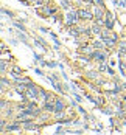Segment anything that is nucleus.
I'll list each match as a JSON object with an SVG mask.
<instances>
[{
  "label": "nucleus",
  "instance_id": "1",
  "mask_svg": "<svg viewBox=\"0 0 126 135\" xmlns=\"http://www.w3.org/2000/svg\"><path fill=\"white\" fill-rule=\"evenodd\" d=\"M45 103H44V110L45 112H55V103H56V96L52 93H48V96L44 99Z\"/></svg>",
  "mask_w": 126,
  "mask_h": 135
},
{
  "label": "nucleus",
  "instance_id": "2",
  "mask_svg": "<svg viewBox=\"0 0 126 135\" xmlns=\"http://www.w3.org/2000/svg\"><path fill=\"white\" fill-rule=\"evenodd\" d=\"M80 20V16H78V9L76 11H73V9H69V13L66 16V23L69 25V27H73V25H76V22Z\"/></svg>",
  "mask_w": 126,
  "mask_h": 135
},
{
  "label": "nucleus",
  "instance_id": "3",
  "mask_svg": "<svg viewBox=\"0 0 126 135\" xmlns=\"http://www.w3.org/2000/svg\"><path fill=\"white\" fill-rule=\"evenodd\" d=\"M90 57L98 61V62H108V53H104L101 50H94V53H92Z\"/></svg>",
  "mask_w": 126,
  "mask_h": 135
},
{
  "label": "nucleus",
  "instance_id": "4",
  "mask_svg": "<svg viewBox=\"0 0 126 135\" xmlns=\"http://www.w3.org/2000/svg\"><path fill=\"white\" fill-rule=\"evenodd\" d=\"M33 118H34V117L30 115V113H27V112H20V113L16 117V120L20 121V123H27V121H30V120H33Z\"/></svg>",
  "mask_w": 126,
  "mask_h": 135
},
{
  "label": "nucleus",
  "instance_id": "5",
  "mask_svg": "<svg viewBox=\"0 0 126 135\" xmlns=\"http://www.w3.org/2000/svg\"><path fill=\"white\" fill-rule=\"evenodd\" d=\"M66 110V103L62 101V98L56 96V103H55V113L56 112H64Z\"/></svg>",
  "mask_w": 126,
  "mask_h": 135
},
{
  "label": "nucleus",
  "instance_id": "6",
  "mask_svg": "<svg viewBox=\"0 0 126 135\" xmlns=\"http://www.w3.org/2000/svg\"><path fill=\"white\" fill-rule=\"evenodd\" d=\"M78 16H80V19H94L95 16L94 13H90V11H87V9H78Z\"/></svg>",
  "mask_w": 126,
  "mask_h": 135
},
{
  "label": "nucleus",
  "instance_id": "7",
  "mask_svg": "<svg viewBox=\"0 0 126 135\" xmlns=\"http://www.w3.org/2000/svg\"><path fill=\"white\" fill-rule=\"evenodd\" d=\"M94 16H95V19H101V17H104V14H106V11H103V6H94Z\"/></svg>",
  "mask_w": 126,
  "mask_h": 135
},
{
  "label": "nucleus",
  "instance_id": "8",
  "mask_svg": "<svg viewBox=\"0 0 126 135\" xmlns=\"http://www.w3.org/2000/svg\"><path fill=\"white\" fill-rule=\"evenodd\" d=\"M14 131H20V121H17V120L6 127V132H14Z\"/></svg>",
  "mask_w": 126,
  "mask_h": 135
},
{
  "label": "nucleus",
  "instance_id": "9",
  "mask_svg": "<svg viewBox=\"0 0 126 135\" xmlns=\"http://www.w3.org/2000/svg\"><path fill=\"white\" fill-rule=\"evenodd\" d=\"M24 127H25L27 131H38V129H39V126L34 124V123H31V120L27 121V123H24Z\"/></svg>",
  "mask_w": 126,
  "mask_h": 135
},
{
  "label": "nucleus",
  "instance_id": "10",
  "mask_svg": "<svg viewBox=\"0 0 126 135\" xmlns=\"http://www.w3.org/2000/svg\"><path fill=\"white\" fill-rule=\"evenodd\" d=\"M34 42H36V44H38V45L41 47L42 50H47V44H45V42L42 41V39H39V37H36V39H34Z\"/></svg>",
  "mask_w": 126,
  "mask_h": 135
},
{
  "label": "nucleus",
  "instance_id": "11",
  "mask_svg": "<svg viewBox=\"0 0 126 135\" xmlns=\"http://www.w3.org/2000/svg\"><path fill=\"white\" fill-rule=\"evenodd\" d=\"M103 47H104V42H94V48L95 50H103Z\"/></svg>",
  "mask_w": 126,
  "mask_h": 135
},
{
  "label": "nucleus",
  "instance_id": "12",
  "mask_svg": "<svg viewBox=\"0 0 126 135\" xmlns=\"http://www.w3.org/2000/svg\"><path fill=\"white\" fill-rule=\"evenodd\" d=\"M2 84H3V85H2V89H5L6 85H10V81H8L5 76H2Z\"/></svg>",
  "mask_w": 126,
  "mask_h": 135
},
{
  "label": "nucleus",
  "instance_id": "13",
  "mask_svg": "<svg viewBox=\"0 0 126 135\" xmlns=\"http://www.w3.org/2000/svg\"><path fill=\"white\" fill-rule=\"evenodd\" d=\"M5 73H6V61H2V75L5 76Z\"/></svg>",
  "mask_w": 126,
  "mask_h": 135
},
{
  "label": "nucleus",
  "instance_id": "14",
  "mask_svg": "<svg viewBox=\"0 0 126 135\" xmlns=\"http://www.w3.org/2000/svg\"><path fill=\"white\" fill-rule=\"evenodd\" d=\"M89 78H92V79H97V78H98L97 71H89Z\"/></svg>",
  "mask_w": 126,
  "mask_h": 135
},
{
  "label": "nucleus",
  "instance_id": "15",
  "mask_svg": "<svg viewBox=\"0 0 126 135\" xmlns=\"http://www.w3.org/2000/svg\"><path fill=\"white\" fill-rule=\"evenodd\" d=\"M13 71L14 73H17V75H22V73H24L22 68H19V67H13Z\"/></svg>",
  "mask_w": 126,
  "mask_h": 135
},
{
  "label": "nucleus",
  "instance_id": "16",
  "mask_svg": "<svg viewBox=\"0 0 126 135\" xmlns=\"http://www.w3.org/2000/svg\"><path fill=\"white\" fill-rule=\"evenodd\" d=\"M2 110H6V99H2Z\"/></svg>",
  "mask_w": 126,
  "mask_h": 135
},
{
  "label": "nucleus",
  "instance_id": "17",
  "mask_svg": "<svg viewBox=\"0 0 126 135\" xmlns=\"http://www.w3.org/2000/svg\"><path fill=\"white\" fill-rule=\"evenodd\" d=\"M94 3H95V5H98V6H104V2H103V0H95Z\"/></svg>",
  "mask_w": 126,
  "mask_h": 135
},
{
  "label": "nucleus",
  "instance_id": "18",
  "mask_svg": "<svg viewBox=\"0 0 126 135\" xmlns=\"http://www.w3.org/2000/svg\"><path fill=\"white\" fill-rule=\"evenodd\" d=\"M14 25H16V27H17V28H20L22 31H25V27H24V25H22L20 22H17V23H14Z\"/></svg>",
  "mask_w": 126,
  "mask_h": 135
},
{
  "label": "nucleus",
  "instance_id": "19",
  "mask_svg": "<svg viewBox=\"0 0 126 135\" xmlns=\"http://www.w3.org/2000/svg\"><path fill=\"white\" fill-rule=\"evenodd\" d=\"M73 96H75V99H76L78 103H80V101L83 99V98H81V96H80V95H78V93H73Z\"/></svg>",
  "mask_w": 126,
  "mask_h": 135
},
{
  "label": "nucleus",
  "instance_id": "20",
  "mask_svg": "<svg viewBox=\"0 0 126 135\" xmlns=\"http://www.w3.org/2000/svg\"><path fill=\"white\" fill-rule=\"evenodd\" d=\"M103 113H106V115H112V110H111V109H104V110H103Z\"/></svg>",
  "mask_w": 126,
  "mask_h": 135
},
{
  "label": "nucleus",
  "instance_id": "21",
  "mask_svg": "<svg viewBox=\"0 0 126 135\" xmlns=\"http://www.w3.org/2000/svg\"><path fill=\"white\" fill-rule=\"evenodd\" d=\"M106 71H108V73H109L111 76H114V75H115V73H114V70H112L111 67H108V70H106Z\"/></svg>",
  "mask_w": 126,
  "mask_h": 135
},
{
  "label": "nucleus",
  "instance_id": "22",
  "mask_svg": "<svg viewBox=\"0 0 126 135\" xmlns=\"http://www.w3.org/2000/svg\"><path fill=\"white\" fill-rule=\"evenodd\" d=\"M34 73H38L39 76H42V75H44V73L41 71V68H34Z\"/></svg>",
  "mask_w": 126,
  "mask_h": 135
},
{
  "label": "nucleus",
  "instance_id": "23",
  "mask_svg": "<svg viewBox=\"0 0 126 135\" xmlns=\"http://www.w3.org/2000/svg\"><path fill=\"white\" fill-rule=\"evenodd\" d=\"M61 132H64V129H62V127H58V129H56V134H61Z\"/></svg>",
  "mask_w": 126,
  "mask_h": 135
},
{
  "label": "nucleus",
  "instance_id": "24",
  "mask_svg": "<svg viewBox=\"0 0 126 135\" xmlns=\"http://www.w3.org/2000/svg\"><path fill=\"white\" fill-rule=\"evenodd\" d=\"M120 5H122V6H126V0H122V2H120Z\"/></svg>",
  "mask_w": 126,
  "mask_h": 135
},
{
  "label": "nucleus",
  "instance_id": "25",
  "mask_svg": "<svg viewBox=\"0 0 126 135\" xmlns=\"http://www.w3.org/2000/svg\"><path fill=\"white\" fill-rule=\"evenodd\" d=\"M84 2H86V3H94L95 0H84Z\"/></svg>",
  "mask_w": 126,
  "mask_h": 135
},
{
  "label": "nucleus",
  "instance_id": "26",
  "mask_svg": "<svg viewBox=\"0 0 126 135\" xmlns=\"http://www.w3.org/2000/svg\"><path fill=\"white\" fill-rule=\"evenodd\" d=\"M123 126H125V127H126V120H123Z\"/></svg>",
  "mask_w": 126,
  "mask_h": 135
},
{
  "label": "nucleus",
  "instance_id": "27",
  "mask_svg": "<svg viewBox=\"0 0 126 135\" xmlns=\"http://www.w3.org/2000/svg\"><path fill=\"white\" fill-rule=\"evenodd\" d=\"M69 2H72V0H69Z\"/></svg>",
  "mask_w": 126,
  "mask_h": 135
}]
</instances>
